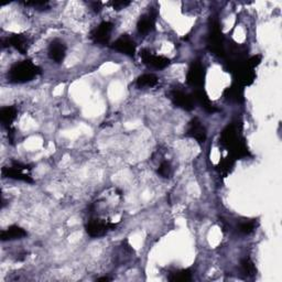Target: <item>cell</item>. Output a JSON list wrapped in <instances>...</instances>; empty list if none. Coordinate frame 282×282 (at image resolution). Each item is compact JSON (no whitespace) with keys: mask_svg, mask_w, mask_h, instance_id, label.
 I'll list each match as a JSON object with an SVG mask.
<instances>
[{"mask_svg":"<svg viewBox=\"0 0 282 282\" xmlns=\"http://www.w3.org/2000/svg\"><path fill=\"white\" fill-rule=\"evenodd\" d=\"M221 143L231 152V155L234 159L245 158V156L249 155L248 149L245 144V140L238 133L237 127L235 125L227 126L223 130Z\"/></svg>","mask_w":282,"mask_h":282,"instance_id":"cell-1","label":"cell"},{"mask_svg":"<svg viewBox=\"0 0 282 282\" xmlns=\"http://www.w3.org/2000/svg\"><path fill=\"white\" fill-rule=\"evenodd\" d=\"M41 74V69L31 61H22L13 64L8 72V81L14 84H22L32 81Z\"/></svg>","mask_w":282,"mask_h":282,"instance_id":"cell-2","label":"cell"},{"mask_svg":"<svg viewBox=\"0 0 282 282\" xmlns=\"http://www.w3.org/2000/svg\"><path fill=\"white\" fill-rule=\"evenodd\" d=\"M208 49L217 56L225 57L226 56V48H225V39L222 33L221 25H219L217 20H214L211 23L210 35L207 40Z\"/></svg>","mask_w":282,"mask_h":282,"instance_id":"cell-3","label":"cell"},{"mask_svg":"<svg viewBox=\"0 0 282 282\" xmlns=\"http://www.w3.org/2000/svg\"><path fill=\"white\" fill-rule=\"evenodd\" d=\"M187 84L193 87L201 88L205 82V69L201 62L195 61L191 64L186 74Z\"/></svg>","mask_w":282,"mask_h":282,"instance_id":"cell-4","label":"cell"},{"mask_svg":"<svg viewBox=\"0 0 282 282\" xmlns=\"http://www.w3.org/2000/svg\"><path fill=\"white\" fill-rule=\"evenodd\" d=\"M170 98L176 107L183 109V111L191 112L195 108V102L193 101V97L183 91L172 90L170 92Z\"/></svg>","mask_w":282,"mask_h":282,"instance_id":"cell-5","label":"cell"},{"mask_svg":"<svg viewBox=\"0 0 282 282\" xmlns=\"http://www.w3.org/2000/svg\"><path fill=\"white\" fill-rule=\"evenodd\" d=\"M24 170H29V166L19 162H13V165L10 166V168L2 169V175L4 177H9V179L23 181L27 182V183H32L33 180L31 179V176L29 174L24 173L23 172Z\"/></svg>","mask_w":282,"mask_h":282,"instance_id":"cell-6","label":"cell"},{"mask_svg":"<svg viewBox=\"0 0 282 282\" xmlns=\"http://www.w3.org/2000/svg\"><path fill=\"white\" fill-rule=\"evenodd\" d=\"M140 56L145 65L153 67V69H156V70H163L165 69V67H168L170 65V60L168 59V57L161 56V55H154L147 49L141 50Z\"/></svg>","mask_w":282,"mask_h":282,"instance_id":"cell-7","label":"cell"},{"mask_svg":"<svg viewBox=\"0 0 282 282\" xmlns=\"http://www.w3.org/2000/svg\"><path fill=\"white\" fill-rule=\"evenodd\" d=\"M116 225L114 224L105 223L99 219H92L86 224V232L91 237H102L105 235L109 229H114Z\"/></svg>","mask_w":282,"mask_h":282,"instance_id":"cell-8","label":"cell"},{"mask_svg":"<svg viewBox=\"0 0 282 282\" xmlns=\"http://www.w3.org/2000/svg\"><path fill=\"white\" fill-rule=\"evenodd\" d=\"M113 28H114V25L112 22L104 21L93 31L91 38L93 39V41L95 43L106 44L108 43L109 39H111Z\"/></svg>","mask_w":282,"mask_h":282,"instance_id":"cell-9","label":"cell"},{"mask_svg":"<svg viewBox=\"0 0 282 282\" xmlns=\"http://www.w3.org/2000/svg\"><path fill=\"white\" fill-rule=\"evenodd\" d=\"M3 46H12L21 54H25L29 48V39L24 34H13L2 40Z\"/></svg>","mask_w":282,"mask_h":282,"instance_id":"cell-10","label":"cell"},{"mask_svg":"<svg viewBox=\"0 0 282 282\" xmlns=\"http://www.w3.org/2000/svg\"><path fill=\"white\" fill-rule=\"evenodd\" d=\"M112 48L114 50L120 52V53H123L125 55H128V56H132V57L136 53L135 41L132 38H129L128 35L120 36L119 39H117L112 44Z\"/></svg>","mask_w":282,"mask_h":282,"instance_id":"cell-11","label":"cell"},{"mask_svg":"<svg viewBox=\"0 0 282 282\" xmlns=\"http://www.w3.org/2000/svg\"><path fill=\"white\" fill-rule=\"evenodd\" d=\"M186 136L197 140L198 142H204L206 140V129L198 118L192 119L186 129Z\"/></svg>","mask_w":282,"mask_h":282,"instance_id":"cell-12","label":"cell"},{"mask_svg":"<svg viewBox=\"0 0 282 282\" xmlns=\"http://www.w3.org/2000/svg\"><path fill=\"white\" fill-rule=\"evenodd\" d=\"M66 54V46L60 40H53L49 45V56L56 63H61Z\"/></svg>","mask_w":282,"mask_h":282,"instance_id":"cell-13","label":"cell"},{"mask_svg":"<svg viewBox=\"0 0 282 282\" xmlns=\"http://www.w3.org/2000/svg\"><path fill=\"white\" fill-rule=\"evenodd\" d=\"M193 101L196 102L197 104H200L202 108L207 113L214 114L218 112V109L214 106L212 102L210 101V98H208L205 91L200 90V88H196L194 93H193Z\"/></svg>","mask_w":282,"mask_h":282,"instance_id":"cell-14","label":"cell"},{"mask_svg":"<svg viewBox=\"0 0 282 282\" xmlns=\"http://www.w3.org/2000/svg\"><path fill=\"white\" fill-rule=\"evenodd\" d=\"M25 236H27V232H25L23 228L15 225L8 227L0 234V238H1L2 242H7V240H13V239H21Z\"/></svg>","mask_w":282,"mask_h":282,"instance_id":"cell-15","label":"cell"},{"mask_svg":"<svg viewBox=\"0 0 282 282\" xmlns=\"http://www.w3.org/2000/svg\"><path fill=\"white\" fill-rule=\"evenodd\" d=\"M224 96L226 97L227 101L233 103H243L244 102V88L239 84H234L231 87H228L224 93Z\"/></svg>","mask_w":282,"mask_h":282,"instance_id":"cell-16","label":"cell"},{"mask_svg":"<svg viewBox=\"0 0 282 282\" xmlns=\"http://www.w3.org/2000/svg\"><path fill=\"white\" fill-rule=\"evenodd\" d=\"M154 27H155V21H154V18L151 14L142 15L137 24L138 32L141 34L150 33L151 31L154 30Z\"/></svg>","mask_w":282,"mask_h":282,"instance_id":"cell-17","label":"cell"},{"mask_svg":"<svg viewBox=\"0 0 282 282\" xmlns=\"http://www.w3.org/2000/svg\"><path fill=\"white\" fill-rule=\"evenodd\" d=\"M17 115H18V111L15 107L13 106L3 107L1 108V111H0V120H1L3 126L10 127L15 117H17Z\"/></svg>","mask_w":282,"mask_h":282,"instance_id":"cell-18","label":"cell"},{"mask_svg":"<svg viewBox=\"0 0 282 282\" xmlns=\"http://www.w3.org/2000/svg\"><path fill=\"white\" fill-rule=\"evenodd\" d=\"M158 77L154 74H143L138 77L137 80V86L140 88L143 87H153L158 84Z\"/></svg>","mask_w":282,"mask_h":282,"instance_id":"cell-19","label":"cell"},{"mask_svg":"<svg viewBox=\"0 0 282 282\" xmlns=\"http://www.w3.org/2000/svg\"><path fill=\"white\" fill-rule=\"evenodd\" d=\"M191 279H192V274L190 269L176 271V273L171 274V276L169 277V280L173 282H186V281H191Z\"/></svg>","mask_w":282,"mask_h":282,"instance_id":"cell-20","label":"cell"},{"mask_svg":"<svg viewBox=\"0 0 282 282\" xmlns=\"http://www.w3.org/2000/svg\"><path fill=\"white\" fill-rule=\"evenodd\" d=\"M234 163H235V159L233 158L232 155H228L227 158L223 159L221 162H219L218 170L221 171L224 175H226V174L229 173V172L232 171L233 166H234Z\"/></svg>","mask_w":282,"mask_h":282,"instance_id":"cell-21","label":"cell"},{"mask_svg":"<svg viewBox=\"0 0 282 282\" xmlns=\"http://www.w3.org/2000/svg\"><path fill=\"white\" fill-rule=\"evenodd\" d=\"M242 270L247 277H254L256 273H257V269H256L254 263L249 258H245L242 260Z\"/></svg>","mask_w":282,"mask_h":282,"instance_id":"cell-22","label":"cell"},{"mask_svg":"<svg viewBox=\"0 0 282 282\" xmlns=\"http://www.w3.org/2000/svg\"><path fill=\"white\" fill-rule=\"evenodd\" d=\"M158 173L162 177H169L171 174V165L168 161H163L158 169Z\"/></svg>","mask_w":282,"mask_h":282,"instance_id":"cell-23","label":"cell"},{"mask_svg":"<svg viewBox=\"0 0 282 282\" xmlns=\"http://www.w3.org/2000/svg\"><path fill=\"white\" fill-rule=\"evenodd\" d=\"M255 227H256L255 222H245L243 224H240L239 231L243 234L248 235V234H252L255 231Z\"/></svg>","mask_w":282,"mask_h":282,"instance_id":"cell-24","label":"cell"},{"mask_svg":"<svg viewBox=\"0 0 282 282\" xmlns=\"http://www.w3.org/2000/svg\"><path fill=\"white\" fill-rule=\"evenodd\" d=\"M23 4H25V6H32L38 10H45V8L49 7L48 1H28L23 2Z\"/></svg>","mask_w":282,"mask_h":282,"instance_id":"cell-25","label":"cell"},{"mask_svg":"<svg viewBox=\"0 0 282 282\" xmlns=\"http://www.w3.org/2000/svg\"><path fill=\"white\" fill-rule=\"evenodd\" d=\"M111 4H112L114 9L122 10V9H124V8H126L127 6H129L130 1H112Z\"/></svg>","mask_w":282,"mask_h":282,"instance_id":"cell-26","label":"cell"},{"mask_svg":"<svg viewBox=\"0 0 282 282\" xmlns=\"http://www.w3.org/2000/svg\"><path fill=\"white\" fill-rule=\"evenodd\" d=\"M92 6H93V9L97 12V11H99V10H101L103 3L101 1H94V2H92Z\"/></svg>","mask_w":282,"mask_h":282,"instance_id":"cell-27","label":"cell"},{"mask_svg":"<svg viewBox=\"0 0 282 282\" xmlns=\"http://www.w3.org/2000/svg\"><path fill=\"white\" fill-rule=\"evenodd\" d=\"M109 280H111V279L107 278V277H103V278L97 279V281H109Z\"/></svg>","mask_w":282,"mask_h":282,"instance_id":"cell-28","label":"cell"}]
</instances>
